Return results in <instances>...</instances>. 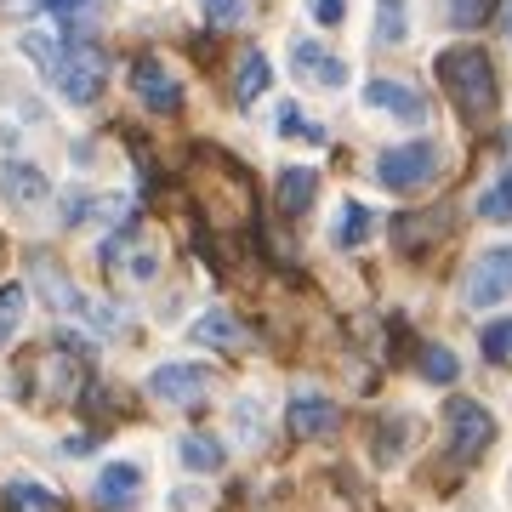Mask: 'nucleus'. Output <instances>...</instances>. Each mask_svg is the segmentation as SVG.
I'll return each instance as SVG.
<instances>
[{
	"instance_id": "obj_1",
	"label": "nucleus",
	"mask_w": 512,
	"mask_h": 512,
	"mask_svg": "<svg viewBox=\"0 0 512 512\" xmlns=\"http://www.w3.org/2000/svg\"><path fill=\"white\" fill-rule=\"evenodd\" d=\"M23 52L52 74V86L69 97L74 109H86V103L103 97V80H109L103 46H92V40H52V35H40V29H29L23 35Z\"/></svg>"
},
{
	"instance_id": "obj_2",
	"label": "nucleus",
	"mask_w": 512,
	"mask_h": 512,
	"mask_svg": "<svg viewBox=\"0 0 512 512\" xmlns=\"http://www.w3.org/2000/svg\"><path fill=\"white\" fill-rule=\"evenodd\" d=\"M439 80L450 86V103L461 109L467 126H484V120L495 114V103H501L495 69H490V57L478 52V46H450V52H439Z\"/></svg>"
},
{
	"instance_id": "obj_3",
	"label": "nucleus",
	"mask_w": 512,
	"mask_h": 512,
	"mask_svg": "<svg viewBox=\"0 0 512 512\" xmlns=\"http://www.w3.org/2000/svg\"><path fill=\"white\" fill-rule=\"evenodd\" d=\"M376 177H382V188H393V194H421V188H433V177H439V148L433 143L382 148Z\"/></svg>"
},
{
	"instance_id": "obj_4",
	"label": "nucleus",
	"mask_w": 512,
	"mask_h": 512,
	"mask_svg": "<svg viewBox=\"0 0 512 512\" xmlns=\"http://www.w3.org/2000/svg\"><path fill=\"white\" fill-rule=\"evenodd\" d=\"M444 427H450V456L478 461L495 444V416L478 399H450L444 404Z\"/></svg>"
},
{
	"instance_id": "obj_5",
	"label": "nucleus",
	"mask_w": 512,
	"mask_h": 512,
	"mask_svg": "<svg viewBox=\"0 0 512 512\" xmlns=\"http://www.w3.org/2000/svg\"><path fill=\"white\" fill-rule=\"evenodd\" d=\"M501 296H512V245L484 251L478 268H467V285H461V302L467 308H495Z\"/></svg>"
},
{
	"instance_id": "obj_6",
	"label": "nucleus",
	"mask_w": 512,
	"mask_h": 512,
	"mask_svg": "<svg viewBox=\"0 0 512 512\" xmlns=\"http://www.w3.org/2000/svg\"><path fill=\"white\" fill-rule=\"evenodd\" d=\"M205 387H211V370L205 365H160V370H148V399L171 404V410L200 404Z\"/></svg>"
},
{
	"instance_id": "obj_7",
	"label": "nucleus",
	"mask_w": 512,
	"mask_h": 512,
	"mask_svg": "<svg viewBox=\"0 0 512 512\" xmlns=\"http://www.w3.org/2000/svg\"><path fill=\"white\" fill-rule=\"evenodd\" d=\"M365 109H382L393 120H404V126H427V97L416 86H404V80H387V74L365 80Z\"/></svg>"
},
{
	"instance_id": "obj_8",
	"label": "nucleus",
	"mask_w": 512,
	"mask_h": 512,
	"mask_svg": "<svg viewBox=\"0 0 512 512\" xmlns=\"http://www.w3.org/2000/svg\"><path fill=\"white\" fill-rule=\"evenodd\" d=\"M291 74L313 92H336V86H348V63L342 57H330L319 40H296L291 46Z\"/></svg>"
},
{
	"instance_id": "obj_9",
	"label": "nucleus",
	"mask_w": 512,
	"mask_h": 512,
	"mask_svg": "<svg viewBox=\"0 0 512 512\" xmlns=\"http://www.w3.org/2000/svg\"><path fill=\"white\" fill-rule=\"evenodd\" d=\"M131 86L143 97V109H154V114L183 109V86H177V74L165 69L160 57H137V63H131Z\"/></svg>"
},
{
	"instance_id": "obj_10",
	"label": "nucleus",
	"mask_w": 512,
	"mask_h": 512,
	"mask_svg": "<svg viewBox=\"0 0 512 512\" xmlns=\"http://www.w3.org/2000/svg\"><path fill=\"white\" fill-rule=\"evenodd\" d=\"M137 495H143V467H137V461H109L92 484V501L103 512H126Z\"/></svg>"
},
{
	"instance_id": "obj_11",
	"label": "nucleus",
	"mask_w": 512,
	"mask_h": 512,
	"mask_svg": "<svg viewBox=\"0 0 512 512\" xmlns=\"http://www.w3.org/2000/svg\"><path fill=\"white\" fill-rule=\"evenodd\" d=\"M336 404L325 399V393H296L291 404H285V427H291L296 439H325V433H336Z\"/></svg>"
},
{
	"instance_id": "obj_12",
	"label": "nucleus",
	"mask_w": 512,
	"mask_h": 512,
	"mask_svg": "<svg viewBox=\"0 0 512 512\" xmlns=\"http://www.w3.org/2000/svg\"><path fill=\"white\" fill-rule=\"evenodd\" d=\"M0 194H6V205H12V211H29V205L52 200V177H46L40 165L12 160V165H6V177H0Z\"/></svg>"
},
{
	"instance_id": "obj_13",
	"label": "nucleus",
	"mask_w": 512,
	"mask_h": 512,
	"mask_svg": "<svg viewBox=\"0 0 512 512\" xmlns=\"http://www.w3.org/2000/svg\"><path fill=\"white\" fill-rule=\"evenodd\" d=\"M274 194H279V211H285V217H302L313 205V194H319V171H313V165H285Z\"/></svg>"
},
{
	"instance_id": "obj_14",
	"label": "nucleus",
	"mask_w": 512,
	"mask_h": 512,
	"mask_svg": "<svg viewBox=\"0 0 512 512\" xmlns=\"http://www.w3.org/2000/svg\"><path fill=\"white\" fill-rule=\"evenodd\" d=\"M188 336H194V348H239V342H245V325H239L234 313L211 308L188 325Z\"/></svg>"
},
{
	"instance_id": "obj_15",
	"label": "nucleus",
	"mask_w": 512,
	"mask_h": 512,
	"mask_svg": "<svg viewBox=\"0 0 512 512\" xmlns=\"http://www.w3.org/2000/svg\"><path fill=\"white\" fill-rule=\"evenodd\" d=\"M35 285H40V296H46L57 313H80V319H86V302H92V296L80 291V285H69L52 262H35Z\"/></svg>"
},
{
	"instance_id": "obj_16",
	"label": "nucleus",
	"mask_w": 512,
	"mask_h": 512,
	"mask_svg": "<svg viewBox=\"0 0 512 512\" xmlns=\"http://www.w3.org/2000/svg\"><path fill=\"white\" fill-rule=\"evenodd\" d=\"M268 80H274V69H268V57H262V52L251 46V52L239 57V74H234V103H239V109H251L256 97L268 92Z\"/></svg>"
},
{
	"instance_id": "obj_17",
	"label": "nucleus",
	"mask_w": 512,
	"mask_h": 512,
	"mask_svg": "<svg viewBox=\"0 0 512 512\" xmlns=\"http://www.w3.org/2000/svg\"><path fill=\"white\" fill-rule=\"evenodd\" d=\"M92 217H126V200L120 194H80L74 188L69 200H63V222L80 228V222H92Z\"/></svg>"
},
{
	"instance_id": "obj_18",
	"label": "nucleus",
	"mask_w": 512,
	"mask_h": 512,
	"mask_svg": "<svg viewBox=\"0 0 512 512\" xmlns=\"http://www.w3.org/2000/svg\"><path fill=\"white\" fill-rule=\"evenodd\" d=\"M0 507L6 512H57L63 501H57L46 484H29V478H12L6 490H0Z\"/></svg>"
},
{
	"instance_id": "obj_19",
	"label": "nucleus",
	"mask_w": 512,
	"mask_h": 512,
	"mask_svg": "<svg viewBox=\"0 0 512 512\" xmlns=\"http://www.w3.org/2000/svg\"><path fill=\"white\" fill-rule=\"evenodd\" d=\"M177 456H183L188 473H217L222 461H228V456H222V444L211 439V433H188V439L177 444Z\"/></svg>"
},
{
	"instance_id": "obj_20",
	"label": "nucleus",
	"mask_w": 512,
	"mask_h": 512,
	"mask_svg": "<svg viewBox=\"0 0 512 512\" xmlns=\"http://www.w3.org/2000/svg\"><path fill=\"white\" fill-rule=\"evenodd\" d=\"M23 308H29V296L23 285H0V348H12L23 330Z\"/></svg>"
},
{
	"instance_id": "obj_21",
	"label": "nucleus",
	"mask_w": 512,
	"mask_h": 512,
	"mask_svg": "<svg viewBox=\"0 0 512 512\" xmlns=\"http://www.w3.org/2000/svg\"><path fill=\"white\" fill-rule=\"evenodd\" d=\"M370 234H376V217H370L359 200H348V205H342V222H336V245H348V251H353V245H365Z\"/></svg>"
},
{
	"instance_id": "obj_22",
	"label": "nucleus",
	"mask_w": 512,
	"mask_h": 512,
	"mask_svg": "<svg viewBox=\"0 0 512 512\" xmlns=\"http://www.w3.org/2000/svg\"><path fill=\"white\" fill-rule=\"evenodd\" d=\"M473 211H478L484 222H512V171H501V183L478 194Z\"/></svg>"
},
{
	"instance_id": "obj_23",
	"label": "nucleus",
	"mask_w": 512,
	"mask_h": 512,
	"mask_svg": "<svg viewBox=\"0 0 512 512\" xmlns=\"http://www.w3.org/2000/svg\"><path fill=\"white\" fill-rule=\"evenodd\" d=\"M421 376H427V382H439V387H450V382L461 376L456 353H450V348H439V342H433V348H421Z\"/></svg>"
},
{
	"instance_id": "obj_24",
	"label": "nucleus",
	"mask_w": 512,
	"mask_h": 512,
	"mask_svg": "<svg viewBox=\"0 0 512 512\" xmlns=\"http://www.w3.org/2000/svg\"><path fill=\"white\" fill-rule=\"evenodd\" d=\"M376 40L399 46L404 40V0H376Z\"/></svg>"
},
{
	"instance_id": "obj_25",
	"label": "nucleus",
	"mask_w": 512,
	"mask_h": 512,
	"mask_svg": "<svg viewBox=\"0 0 512 512\" xmlns=\"http://www.w3.org/2000/svg\"><path fill=\"white\" fill-rule=\"evenodd\" d=\"M495 0H444V18L456 23V29H478V23L490 18Z\"/></svg>"
},
{
	"instance_id": "obj_26",
	"label": "nucleus",
	"mask_w": 512,
	"mask_h": 512,
	"mask_svg": "<svg viewBox=\"0 0 512 512\" xmlns=\"http://www.w3.org/2000/svg\"><path fill=\"white\" fill-rule=\"evenodd\" d=\"M279 131H285V137H308V143H330V131L313 126V120H302V109H296V103H285V109H279Z\"/></svg>"
},
{
	"instance_id": "obj_27",
	"label": "nucleus",
	"mask_w": 512,
	"mask_h": 512,
	"mask_svg": "<svg viewBox=\"0 0 512 512\" xmlns=\"http://www.w3.org/2000/svg\"><path fill=\"white\" fill-rule=\"evenodd\" d=\"M484 359H495V365H507V359H512V319L484 325Z\"/></svg>"
},
{
	"instance_id": "obj_28",
	"label": "nucleus",
	"mask_w": 512,
	"mask_h": 512,
	"mask_svg": "<svg viewBox=\"0 0 512 512\" xmlns=\"http://www.w3.org/2000/svg\"><path fill=\"white\" fill-rule=\"evenodd\" d=\"M200 12L211 23H239L245 18V0H200Z\"/></svg>"
},
{
	"instance_id": "obj_29",
	"label": "nucleus",
	"mask_w": 512,
	"mask_h": 512,
	"mask_svg": "<svg viewBox=\"0 0 512 512\" xmlns=\"http://www.w3.org/2000/svg\"><path fill=\"white\" fill-rule=\"evenodd\" d=\"M404 433H410V421H404V416H387V427H382V461H393V456H399Z\"/></svg>"
},
{
	"instance_id": "obj_30",
	"label": "nucleus",
	"mask_w": 512,
	"mask_h": 512,
	"mask_svg": "<svg viewBox=\"0 0 512 512\" xmlns=\"http://www.w3.org/2000/svg\"><path fill=\"white\" fill-rule=\"evenodd\" d=\"M308 12L325 23V29H336V23L348 18V0H308Z\"/></svg>"
},
{
	"instance_id": "obj_31",
	"label": "nucleus",
	"mask_w": 512,
	"mask_h": 512,
	"mask_svg": "<svg viewBox=\"0 0 512 512\" xmlns=\"http://www.w3.org/2000/svg\"><path fill=\"white\" fill-rule=\"evenodd\" d=\"M46 6H57V12H63V18H74V12H92L97 0H46Z\"/></svg>"
},
{
	"instance_id": "obj_32",
	"label": "nucleus",
	"mask_w": 512,
	"mask_h": 512,
	"mask_svg": "<svg viewBox=\"0 0 512 512\" xmlns=\"http://www.w3.org/2000/svg\"><path fill=\"white\" fill-rule=\"evenodd\" d=\"M507 35H512V6H507Z\"/></svg>"
}]
</instances>
